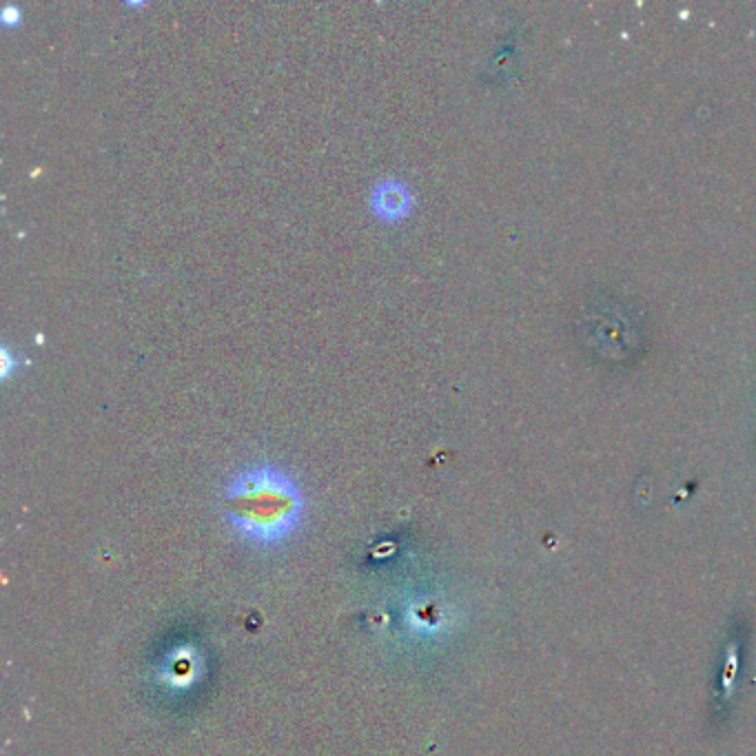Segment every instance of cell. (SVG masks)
<instances>
[{
	"instance_id": "6da1fadb",
	"label": "cell",
	"mask_w": 756,
	"mask_h": 756,
	"mask_svg": "<svg viewBox=\"0 0 756 756\" xmlns=\"http://www.w3.org/2000/svg\"><path fill=\"white\" fill-rule=\"evenodd\" d=\"M220 511L233 535L269 551L289 542L302 526L306 495L298 477L273 462L238 471L220 495Z\"/></svg>"
},
{
	"instance_id": "7a4b0ae2",
	"label": "cell",
	"mask_w": 756,
	"mask_h": 756,
	"mask_svg": "<svg viewBox=\"0 0 756 756\" xmlns=\"http://www.w3.org/2000/svg\"><path fill=\"white\" fill-rule=\"evenodd\" d=\"M371 211L377 220L397 224L406 220L415 206V195L400 178H384L371 189Z\"/></svg>"
},
{
	"instance_id": "3957f363",
	"label": "cell",
	"mask_w": 756,
	"mask_h": 756,
	"mask_svg": "<svg viewBox=\"0 0 756 756\" xmlns=\"http://www.w3.org/2000/svg\"><path fill=\"white\" fill-rule=\"evenodd\" d=\"M2 22L4 24H13V22H20V9L16 4H7L2 9Z\"/></svg>"
},
{
	"instance_id": "277c9868",
	"label": "cell",
	"mask_w": 756,
	"mask_h": 756,
	"mask_svg": "<svg viewBox=\"0 0 756 756\" xmlns=\"http://www.w3.org/2000/svg\"><path fill=\"white\" fill-rule=\"evenodd\" d=\"M0 357H2V377H7V375L11 373V364H13V362H11V355H9L7 349H2V355H0Z\"/></svg>"
}]
</instances>
